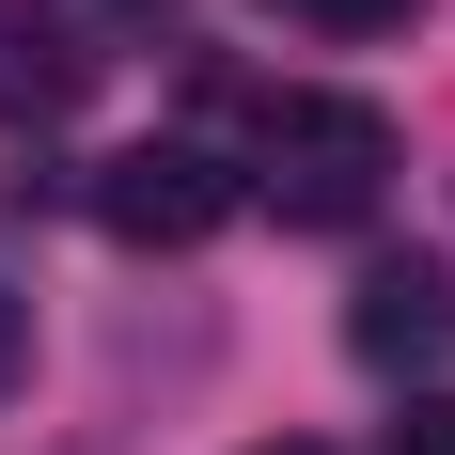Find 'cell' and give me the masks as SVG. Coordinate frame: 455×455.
<instances>
[{
	"label": "cell",
	"mask_w": 455,
	"mask_h": 455,
	"mask_svg": "<svg viewBox=\"0 0 455 455\" xmlns=\"http://www.w3.org/2000/svg\"><path fill=\"white\" fill-rule=\"evenodd\" d=\"M267 16H299V32H346V47H362V32H409L424 0H267Z\"/></svg>",
	"instance_id": "cell-5"
},
{
	"label": "cell",
	"mask_w": 455,
	"mask_h": 455,
	"mask_svg": "<svg viewBox=\"0 0 455 455\" xmlns=\"http://www.w3.org/2000/svg\"><path fill=\"white\" fill-rule=\"evenodd\" d=\"M251 188H267L283 220L346 235L393 188V110L377 94H267V126H251Z\"/></svg>",
	"instance_id": "cell-1"
},
{
	"label": "cell",
	"mask_w": 455,
	"mask_h": 455,
	"mask_svg": "<svg viewBox=\"0 0 455 455\" xmlns=\"http://www.w3.org/2000/svg\"><path fill=\"white\" fill-rule=\"evenodd\" d=\"M346 346H362L377 377L440 362V346H455V283H440V267H377V283H362V315H346Z\"/></svg>",
	"instance_id": "cell-3"
},
{
	"label": "cell",
	"mask_w": 455,
	"mask_h": 455,
	"mask_svg": "<svg viewBox=\"0 0 455 455\" xmlns=\"http://www.w3.org/2000/svg\"><path fill=\"white\" fill-rule=\"evenodd\" d=\"M16 362H32V315H16V283H0V393H16Z\"/></svg>",
	"instance_id": "cell-7"
},
{
	"label": "cell",
	"mask_w": 455,
	"mask_h": 455,
	"mask_svg": "<svg viewBox=\"0 0 455 455\" xmlns=\"http://www.w3.org/2000/svg\"><path fill=\"white\" fill-rule=\"evenodd\" d=\"M0 47H16V63H0V126H32V110H63V94L94 79V47H79V16H32V0L0 16Z\"/></svg>",
	"instance_id": "cell-4"
},
{
	"label": "cell",
	"mask_w": 455,
	"mask_h": 455,
	"mask_svg": "<svg viewBox=\"0 0 455 455\" xmlns=\"http://www.w3.org/2000/svg\"><path fill=\"white\" fill-rule=\"evenodd\" d=\"M393 455H455V393H440V409H409V424H393Z\"/></svg>",
	"instance_id": "cell-6"
},
{
	"label": "cell",
	"mask_w": 455,
	"mask_h": 455,
	"mask_svg": "<svg viewBox=\"0 0 455 455\" xmlns=\"http://www.w3.org/2000/svg\"><path fill=\"white\" fill-rule=\"evenodd\" d=\"M94 220L126 235V251H188V235L235 220V173L204 157V141H126V157L94 173Z\"/></svg>",
	"instance_id": "cell-2"
},
{
	"label": "cell",
	"mask_w": 455,
	"mask_h": 455,
	"mask_svg": "<svg viewBox=\"0 0 455 455\" xmlns=\"http://www.w3.org/2000/svg\"><path fill=\"white\" fill-rule=\"evenodd\" d=\"M251 455H315V440H251Z\"/></svg>",
	"instance_id": "cell-8"
}]
</instances>
